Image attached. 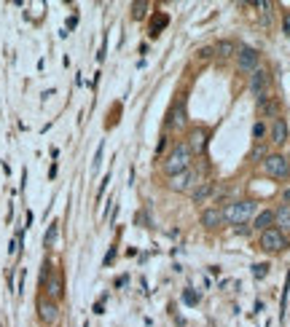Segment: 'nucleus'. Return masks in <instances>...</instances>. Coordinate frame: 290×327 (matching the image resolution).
Listing matches in <instances>:
<instances>
[{
  "label": "nucleus",
  "mask_w": 290,
  "mask_h": 327,
  "mask_svg": "<svg viewBox=\"0 0 290 327\" xmlns=\"http://www.w3.org/2000/svg\"><path fill=\"white\" fill-rule=\"evenodd\" d=\"M258 62H261V57H258L256 48H250V46L239 48V54H237V67H239V73L253 75V73L258 70Z\"/></svg>",
  "instance_id": "423d86ee"
},
{
  "label": "nucleus",
  "mask_w": 290,
  "mask_h": 327,
  "mask_svg": "<svg viewBox=\"0 0 290 327\" xmlns=\"http://www.w3.org/2000/svg\"><path fill=\"white\" fill-rule=\"evenodd\" d=\"M263 172L274 180H288L290 177V161L279 153H272L263 158Z\"/></svg>",
  "instance_id": "7ed1b4c3"
},
{
  "label": "nucleus",
  "mask_w": 290,
  "mask_h": 327,
  "mask_svg": "<svg viewBox=\"0 0 290 327\" xmlns=\"http://www.w3.org/2000/svg\"><path fill=\"white\" fill-rule=\"evenodd\" d=\"M215 51L221 54V57H237V43H234V40H221V43H218V46H215Z\"/></svg>",
  "instance_id": "a211bd4d"
},
{
  "label": "nucleus",
  "mask_w": 290,
  "mask_h": 327,
  "mask_svg": "<svg viewBox=\"0 0 290 327\" xmlns=\"http://www.w3.org/2000/svg\"><path fill=\"white\" fill-rule=\"evenodd\" d=\"M263 158H266V148H263V145H256L253 153H250V161H261L263 164Z\"/></svg>",
  "instance_id": "4be33fe9"
},
{
  "label": "nucleus",
  "mask_w": 290,
  "mask_h": 327,
  "mask_svg": "<svg viewBox=\"0 0 290 327\" xmlns=\"http://www.w3.org/2000/svg\"><path fill=\"white\" fill-rule=\"evenodd\" d=\"M282 199H285V204H290V188H288V190H285V193H282Z\"/></svg>",
  "instance_id": "c756f323"
},
{
  "label": "nucleus",
  "mask_w": 290,
  "mask_h": 327,
  "mask_svg": "<svg viewBox=\"0 0 290 327\" xmlns=\"http://www.w3.org/2000/svg\"><path fill=\"white\" fill-rule=\"evenodd\" d=\"M288 247V234H282L279 228H269L261 234V249L263 252H282Z\"/></svg>",
  "instance_id": "20e7f679"
},
{
  "label": "nucleus",
  "mask_w": 290,
  "mask_h": 327,
  "mask_svg": "<svg viewBox=\"0 0 290 327\" xmlns=\"http://www.w3.org/2000/svg\"><path fill=\"white\" fill-rule=\"evenodd\" d=\"M132 8H134V11H132V14H134V19H143V16H145V11H148V3H134Z\"/></svg>",
  "instance_id": "393cba45"
},
{
  "label": "nucleus",
  "mask_w": 290,
  "mask_h": 327,
  "mask_svg": "<svg viewBox=\"0 0 290 327\" xmlns=\"http://www.w3.org/2000/svg\"><path fill=\"white\" fill-rule=\"evenodd\" d=\"M196 172L193 169H188V172H180L175 174V177H169V190H175V193H186V190H193L196 188Z\"/></svg>",
  "instance_id": "0eeeda50"
},
{
  "label": "nucleus",
  "mask_w": 290,
  "mask_h": 327,
  "mask_svg": "<svg viewBox=\"0 0 290 327\" xmlns=\"http://www.w3.org/2000/svg\"><path fill=\"white\" fill-rule=\"evenodd\" d=\"M51 274H54L51 260H43V268H41V287H46V281L51 279Z\"/></svg>",
  "instance_id": "412c9836"
},
{
  "label": "nucleus",
  "mask_w": 290,
  "mask_h": 327,
  "mask_svg": "<svg viewBox=\"0 0 290 327\" xmlns=\"http://www.w3.org/2000/svg\"><path fill=\"white\" fill-rule=\"evenodd\" d=\"M167 129H183L186 126V108H183V102H175L172 110H169L167 115V124H164Z\"/></svg>",
  "instance_id": "9d476101"
},
{
  "label": "nucleus",
  "mask_w": 290,
  "mask_h": 327,
  "mask_svg": "<svg viewBox=\"0 0 290 327\" xmlns=\"http://www.w3.org/2000/svg\"><path fill=\"white\" fill-rule=\"evenodd\" d=\"M274 225V209H263V212H258L256 218H253V228L256 231H269Z\"/></svg>",
  "instance_id": "2eb2a0df"
},
{
  "label": "nucleus",
  "mask_w": 290,
  "mask_h": 327,
  "mask_svg": "<svg viewBox=\"0 0 290 327\" xmlns=\"http://www.w3.org/2000/svg\"><path fill=\"white\" fill-rule=\"evenodd\" d=\"M212 193H215V185L212 183H199L196 188L191 190V199H193V204H204V201H207Z\"/></svg>",
  "instance_id": "dca6fc26"
},
{
  "label": "nucleus",
  "mask_w": 290,
  "mask_h": 327,
  "mask_svg": "<svg viewBox=\"0 0 290 327\" xmlns=\"http://www.w3.org/2000/svg\"><path fill=\"white\" fill-rule=\"evenodd\" d=\"M199 223H202L204 228H218V225H223V209L207 207L202 215H199Z\"/></svg>",
  "instance_id": "f8f14e48"
},
{
  "label": "nucleus",
  "mask_w": 290,
  "mask_h": 327,
  "mask_svg": "<svg viewBox=\"0 0 290 327\" xmlns=\"http://www.w3.org/2000/svg\"><path fill=\"white\" fill-rule=\"evenodd\" d=\"M282 30H285V35H290V14H285V22H282Z\"/></svg>",
  "instance_id": "c85d7f7f"
},
{
  "label": "nucleus",
  "mask_w": 290,
  "mask_h": 327,
  "mask_svg": "<svg viewBox=\"0 0 290 327\" xmlns=\"http://www.w3.org/2000/svg\"><path fill=\"white\" fill-rule=\"evenodd\" d=\"M113 258H116V247L108 249V255H105V265H111V263H113Z\"/></svg>",
  "instance_id": "cd10ccee"
},
{
  "label": "nucleus",
  "mask_w": 290,
  "mask_h": 327,
  "mask_svg": "<svg viewBox=\"0 0 290 327\" xmlns=\"http://www.w3.org/2000/svg\"><path fill=\"white\" fill-rule=\"evenodd\" d=\"M186 145H188V150H191L193 156H204L207 153V132H204V129H193Z\"/></svg>",
  "instance_id": "1a4fd4ad"
},
{
  "label": "nucleus",
  "mask_w": 290,
  "mask_h": 327,
  "mask_svg": "<svg viewBox=\"0 0 290 327\" xmlns=\"http://www.w3.org/2000/svg\"><path fill=\"white\" fill-rule=\"evenodd\" d=\"M191 161H193V153L188 150V145L186 142H177L172 148V153L164 158V174L167 177H175V174H180V172H188L191 169Z\"/></svg>",
  "instance_id": "f257e3e1"
},
{
  "label": "nucleus",
  "mask_w": 290,
  "mask_h": 327,
  "mask_svg": "<svg viewBox=\"0 0 290 327\" xmlns=\"http://www.w3.org/2000/svg\"><path fill=\"white\" fill-rule=\"evenodd\" d=\"M269 86H272V75H269L266 67H258L256 73L250 75V94L256 99L269 97Z\"/></svg>",
  "instance_id": "39448f33"
},
{
  "label": "nucleus",
  "mask_w": 290,
  "mask_h": 327,
  "mask_svg": "<svg viewBox=\"0 0 290 327\" xmlns=\"http://www.w3.org/2000/svg\"><path fill=\"white\" fill-rule=\"evenodd\" d=\"M167 14H156V16H153V24H151V35H159V30L161 27H167Z\"/></svg>",
  "instance_id": "aec40b11"
},
{
  "label": "nucleus",
  "mask_w": 290,
  "mask_h": 327,
  "mask_svg": "<svg viewBox=\"0 0 290 327\" xmlns=\"http://www.w3.org/2000/svg\"><path fill=\"white\" fill-rule=\"evenodd\" d=\"M269 137H272L274 145H285V142H288V121H285V118H274L272 129H269Z\"/></svg>",
  "instance_id": "9b49d317"
},
{
  "label": "nucleus",
  "mask_w": 290,
  "mask_h": 327,
  "mask_svg": "<svg viewBox=\"0 0 290 327\" xmlns=\"http://www.w3.org/2000/svg\"><path fill=\"white\" fill-rule=\"evenodd\" d=\"M253 137H256V140H263V137H266V124H261V121H258L256 126H253Z\"/></svg>",
  "instance_id": "b1692460"
},
{
  "label": "nucleus",
  "mask_w": 290,
  "mask_h": 327,
  "mask_svg": "<svg viewBox=\"0 0 290 327\" xmlns=\"http://www.w3.org/2000/svg\"><path fill=\"white\" fill-rule=\"evenodd\" d=\"M266 274H269V265H266V263H258V265H253V276H256V279H263Z\"/></svg>",
  "instance_id": "5701e85b"
},
{
  "label": "nucleus",
  "mask_w": 290,
  "mask_h": 327,
  "mask_svg": "<svg viewBox=\"0 0 290 327\" xmlns=\"http://www.w3.org/2000/svg\"><path fill=\"white\" fill-rule=\"evenodd\" d=\"M59 236V223H51L46 231V236H43V247H54V241H57Z\"/></svg>",
  "instance_id": "6ab92c4d"
},
{
  "label": "nucleus",
  "mask_w": 290,
  "mask_h": 327,
  "mask_svg": "<svg viewBox=\"0 0 290 327\" xmlns=\"http://www.w3.org/2000/svg\"><path fill=\"white\" fill-rule=\"evenodd\" d=\"M43 290H46V298L59 300V298L64 295V290H62V276H59L57 271H54V274H51V279L46 281V287H43Z\"/></svg>",
  "instance_id": "4468645a"
},
{
  "label": "nucleus",
  "mask_w": 290,
  "mask_h": 327,
  "mask_svg": "<svg viewBox=\"0 0 290 327\" xmlns=\"http://www.w3.org/2000/svg\"><path fill=\"white\" fill-rule=\"evenodd\" d=\"M183 300H186L188 306H196L199 303V295L193 293V290H186V293H183Z\"/></svg>",
  "instance_id": "a878e982"
},
{
  "label": "nucleus",
  "mask_w": 290,
  "mask_h": 327,
  "mask_svg": "<svg viewBox=\"0 0 290 327\" xmlns=\"http://www.w3.org/2000/svg\"><path fill=\"white\" fill-rule=\"evenodd\" d=\"M38 316H41L46 325H57V319H59V306H57V300H51V298H46V295H41V298H38Z\"/></svg>",
  "instance_id": "6e6552de"
},
{
  "label": "nucleus",
  "mask_w": 290,
  "mask_h": 327,
  "mask_svg": "<svg viewBox=\"0 0 290 327\" xmlns=\"http://www.w3.org/2000/svg\"><path fill=\"white\" fill-rule=\"evenodd\" d=\"M258 113L279 118V102H277L274 97H261V99H258Z\"/></svg>",
  "instance_id": "f3484780"
},
{
  "label": "nucleus",
  "mask_w": 290,
  "mask_h": 327,
  "mask_svg": "<svg viewBox=\"0 0 290 327\" xmlns=\"http://www.w3.org/2000/svg\"><path fill=\"white\" fill-rule=\"evenodd\" d=\"M215 54V48L212 46H207V48H199V59H209Z\"/></svg>",
  "instance_id": "bb28decb"
},
{
  "label": "nucleus",
  "mask_w": 290,
  "mask_h": 327,
  "mask_svg": "<svg viewBox=\"0 0 290 327\" xmlns=\"http://www.w3.org/2000/svg\"><path fill=\"white\" fill-rule=\"evenodd\" d=\"M274 228H279L282 234L290 231V204H282V207L274 209Z\"/></svg>",
  "instance_id": "ddd939ff"
},
{
  "label": "nucleus",
  "mask_w": 290,
  "mask_h": 327,
  "mask_svg": "<svg viewBox=\"0 0 290 327\" xmlns=\"http://www.w3.org/2000/svg\"><path fill=\"white\" fill-rule=\"evenodd\" d=\"M258 215V204L253 199H239L234 201V204H228L226 209H223V223L228 225H242L247 223V220H253Z\"/></svg>",
  "instance_id": "f03ea898"
}]
</instances>
